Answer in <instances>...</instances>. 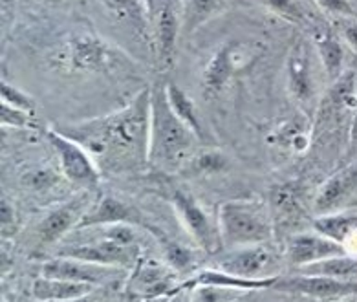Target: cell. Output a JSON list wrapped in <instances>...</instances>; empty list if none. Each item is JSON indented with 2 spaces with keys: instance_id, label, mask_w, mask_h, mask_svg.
I'll return each mask as SVG.
<instances>
[{
  "instance_id": "cell-17",
  "label": "cell",
  "mask_w": 357,
  "mask_h": 302,
  "mask_svg": "<svg viewBox=\"0 0 357 302\" xmlns=\"http://www.w3.org/2000/svg\"><path fill=\"white\" fill-rule=\"evenodd\" d=\"M357 195V161L330 176L319 187L313 207L319 215L342 211L344 204Z\"/></svg>"
},
{
  "instance_id": "cell-41",
  "label": "cell",
  "mask_w": 357,
  "mask_h": 302,
  "mask_svg": "<svg viewBox=\"0 0 357 302\" xmlns=\"http://www.w3.org/2000/svg\"><path fill=\"white\" fill-rule=\"evenodd\" d=\"M2 302H8V301H6V299H4V301H2Z\"/></svg>"
},
{
  "instance_id": "cell-34",
  "label": "cell",
  "mask_w": 357,
  "mask_h": 302,
  "mask_svg": "<svg viewBox=\"0 0 357 302\" xmlns=\"http://www.w3.org/2000/svg\"><path fill=\"white\" fill-rule=\"evenodd\" d=\"M257 2H260L268 10L280 15L282 19L289 20V22H304L306 20V13L297 0H257Z\"/></svg>"
},
{
  "instance_id": "cell-15",
  "label": "cell",
  "mask_w": 357,
  "mask_h": 302,
  "mask_svg": "<svg viewBox=\"0 0 357 302\" xmlns=\"http://www.w3.org/2000/svg\"><path fill=\"white\" fill-rule=\"evenodd\" d=\"M288 90L289 96L297 103H312L315 96V75L312 66V50L308 40H297L289 52L288 66Z\"/></svg>"
},
{
  "instance_id": "cell-10",
  "label": "cell",
  "mask_w": 357,
  "mask_h": 302,
  "mask_svg": "<svg viewBox=\"0 0 357 302\" xmlns=\"http://www.w3.org/2000/svg\"><path fill=\"white\" fill-rule=\"evenodd\" d=\"M271 289L280 293H294L321 302H332L339 299L357 295V280H339L323 275H303L277 277Z\"/></svg>"
},
{
  "instance_id": "cell-28",
  "label": "cell",
  "mask_w": 357,
  "mask_h": 302,
  "mask_svg": "<svg viewBox=\"0 0 357 302\" xmlns=\"http://www.w3.org/2000/svg\"><path fill=\"white\" fill-rule=\"evenodd\" d=\"M301 187L298 183H282V186L275 187L271 192V204H273L275 213L280 216L282 222H291L297 220L303 213V205H301Z\"/></svg>"
},
{
  "instance_id": "cell-24",
  "label": "cell",
  "mask_w": 357,
  "mask_h": 302,
  "mask_svg": "<svg viewBox=\"0 0 357 302\" xmlns=\"http://www.w3.org/2000/svg\"><path fill=\"white\" fill-rule=\"evenodd\" d=\"M297 273L323 275V277L339 278V280H357V257L350 253L330 257V259L297 268Z\"/></svg>"
},
{
  "instance_id": "cell-22",
  "label": "cell",
  "mask_w": 357,
  "mask_h": 302,
  "mask_svg": "<svg viewBox=\"0 0 357 302\" xmlns=\"http://www.w3.org/2000/svg\"><path fill=\"white\" fill-rule=\"evenodd\" d=\"M313 229L347 248V242L357 229V213L342 209L319 215L313 220Z\"/></svg>"
},
{
  "instance_id": "cell-31",
  "label": "cell",
  "mask_w": 357,
  "mask_h": 302,
  "mask_svg": "<svg viewBox=\"0 0 357 302\" xmlns=\"http://www.w3.org/2000/svg\"><path fill=\"white\" fill-rule=\"evenodd\" d=\"M0 125L2 127L17 128V130H33L37 128L35 114L24 112L20 108L11 107L8 103H0Z\"/></svg>"
},
{
  "instance_id": "cell-3",
  "label": "cell",
  "mask_w": 357,
  "mask_h": 302,
  "mask_svg": "<svg viewBox=\"0 0 357 302\" xmlns=\"http://www.w3.org/2000/svg\"><path fill=\"white\" fill-rule=\"evenodd\" d=\"M48 63L54 70L68 75L118 77L127 70L128 59L103 37L92 31H75L52 50Z\"/></svg>"
},
{
  "instance_id": "cell-13",
  "label": "cell",
  "mask_w": 357,
  "mask_h": 302,
  "mask_svg": "<svg viewBox=\"0 0 357 302\" xmlns=\"http://www.w3.org/2000/svg\"><path fill=\"white\" fill-rule=\"evenodd\" d=\"M108 224H132L154 233L158 236L160 231L154 229L147 222V216H143L139 209H136V205L127 204V202L119 200L116 196H103L99 198L93 205H90L89 211L84 213V216L79 222L77 229H89V227H98V225H108ZM75 229V231H77Z\"/></svg>"
},
{
  "instance_id": "cell-20",
  "label": "cell",
  "mask_w": 357,
  "mask_h": 302,
  "mask_svg": "<svg viewBox=\"0 0 357 302\" xmlns=\"http://www.w3.org/2000/svg\"><path fill=\"white\" fill-rule=\"evenodd\" d=\"M268 142L282 151L306 154L312 145V125L308 121V116L298 114V116L291 117L289 121L282 123L280 127H277L269 134Z\"/></svg>"
},
{
  "instance_id": "cell-1",
  "label": "cell",
  "mask_w": 357,
  "mask_h": 302,
  "mask_svg": "<svg viewBox=\"0 0 357 302\" xmlns=\"http://www.w3.org/2000/svg\"><path fill=\"white\" fill-rule=\"evenodd\" d=\"M92 154L101 172H130L149 163L151 143V88H143L108 116L57 125Z\"/></svg>"
},
{
  "instance_id": "cell-29",
  "label": "cell",
  "mask_w": 357,
  "mask_h": 302,
  "mask_svg": "<svg viewBox=\"0 0 357 302\" xmlns=\"http://www.w3.org/2000/svg\"><path fill=\"white\" fill-rule=\"evenodd\" d=\"M227 167H229V160L224 152L218 149H206V151L196 152L185 169L195 174H220Z\"/></svg>"
},
{
  "instance_id": "cell-30",
  "label": "cell",
  "mask_w": 357,
  "mask_h": 302,
  "mask_svg": "<svg viewBox=\"0 0 357 302\" xmlns=\"http://www.w3.org/2000/svg\"><path fill=\"white\" fill-rule=\"evenodd\" d=\"M59 183V174L52 167H30L20 176V186L31 192H48Z\"/></svg>"
},
{
  "instance_id": "cell-7",
  "label": "cell",
  "mask_w": 357,
  "mask_h": 302,
  "mask_svg": "<svg viewBox=\"0 0 357 302\" xmlns=\"http://www.w3.org/2000/svg\"><path fill=\"white\" fill-rule=\"evenodd\" d=\"M178 271L167 262L142 257L139 262L130 269L127 280L128 297L139 299V301H151V299L165 297V295H176L178 292Z\"/></svg>"
},
{
  "instance_id": "cell-37",
  "label": "cell",
  "mask_w": 357,
  "mask_h": 302,
  "mask_svg": "<svg viewBox=\"0 0 357 302\" xmlns=\"http://www.w3.org/2000/svg\"><path fill=\"white\" fill-rule=\"evenodd\" d=\"M341 35L342 39L350 44V48L357 52V20H350V17H348L347 22L341 24Z\"/></svg>"
},
{
  "instance_id": "cell-33",
  "label": "cell",
  "mask_w": 357,
  "mask_h": 302,
  "mask_svg": "<svg viewBox=\"0 0 357 302\" xmlns=\"http://www.w3.org/2000/svg\"><path fill=\"white\" fill-rule=\"evenodd\" d=\"M162 244H163V253H165V262L169 266L176 269V271H183L192 264V251L187 249L185 246L178 244V242H172L169 239H163L162 236Z\"/></svg>"
},
{
  "instance_id": "cell-25",
  "label": "cell",
  "mask_w": 357,
  "mask_h": 302,
  "mask_svg": "<svg viewBox=\"0 0 357 302\" xmlns=\"http://www.w3.org/2000/svg\"><path fill=\"white\" fill-rule=\"evenodd\" d=\"M165 92L174 114L180 117L181 121L185 123L187 127L195 132L196 136L204 139L206 134H204V125H202L200 114H198V108H196L195 101L189 98V93L183 92L174 81H165Z\"/></svg>"
},
{
  "instance_id": "cell-40",
  "label": "cell",
  "mask_w": 357,
  "mask_h": 302,
  "mask_svg": "<svg viewBox=\"0 0 357 302\" xmlns=\"http://www.w3.org/2000/svg\"><path fill=\"white\" fill-rule=\"evenodd\" d=\"M356 92H357V81H356Z\"/></svg>"
},
{
  "instance_id": "cell-6",
  "label": "cell",
  "mask_w": 357,
  "mask_h": 302,
  "mask_svg": "<svg viewBox=\"0 0 357 302\" xmlns=\"http://www.w3.org/2000/svg\"><path fill=\"white\" fill-rule=\"evenodd\" d=\"M46 139L57 154L61 172L66 180L83 189L93 190L101 183V169L86 149L70 136L63 134L57 127L45 130Z\"/></svg>"
},
{
  "instance_id": "cell-38",
  "label": "cell",
  "mask_w": 357,
  "mask_h": 302,
  "mask_svg": "<svg viewBox=\"0 0 357 302\" xmlns=\"http://www.w3.org/2000/svg\"><path fill=\"white\" fill-rule=\"evenodd\" d=\"M145 302H180V293H176V295H165V297L151 299V301H145Z\"/></svg>"
},
{
  "instance_id": "cell-27",
  "label": "cell",
  "mask_w": 357,
  "mask_h": 302,
  "mask_svg": "<svg viewBox=\"0 0 357 302\" xmlns=\"http://www.w3.org/2000/svg\"><path fill=\"white\" fill-rule=\"evenodd\" d=\"M225 8V0H187L181 15V31L195 33Z\"/></svg>"
},
{
  "instance_id": "cell-26",
  "label": "cell",
  "mask_w": 357,
  "mask_h": 302,
  "mask_svg": "<svg viewBox=\"0 0 357 302\" xmlns=\"http://www.w3.org/2000/svg\"><path fill=\"white\" fill-rule=\"evenodd\" d=\"M315 52L321 59L324 73L330 81H337L344 73V48L341 40L332 33H324L315 39Z\"/></svg>"
},
{
  "instance_id": "cell-36",
  "label": "cell",
  "mask_w": 357,
  "mask_h": 302,
  "mask_svg": "<svg viewBox=\"0 0 357 302\" xmlns=\"http://www.w3.org/2000/svg\"><path fill=\"white\" fill-rule=\"evenodd\" d=\"M317 2L330 15H337V17H352L354 15L350 0H317Z\"/></svg>"
},
{
  "instance_id": "cell-4",
  "label": "cell",
  "mask_w": 357,
  "mask_h": 302,
  "mask_svg": "<svg viewBox=\"0 0 357 302\" xmlns=\"http://www.w3.org/2000/svg\"><path fill=\"white\" fill-rule=\"evenodd\" d=\"M218 229L225 246L264 244L273 236V220L260 200H229L218 209Z\"/></svg>"
},
{
  "instance_id": "cell-16",
  "label": "cell",
  "mask_w": 357,
  "mask_h": 302,
  "mask_svg": "<svg viewBox=\"0 0 357 302\" xmlns=\"http://www.w3.org/2000/svg\"><path fill=\"white\" fill-rule=\"evenodd\" d=\"M277 277L269 278H245L238 275L227 273L224 269H202L181 280L178 292H192L196 288H220L235 289V292H255V289H269L275 284Z\"/></svg>"
},
{
  "instance_id": "cell-11",
  "label": "cell",
  "mask_w": 357,
  "mask_h": 302,
  "mask_svg": "<svg viewBox=\"0 0 357 302\" xmlns=\"http://www.w3.org/2000/svg\"><path fill=\"white\" fill-rule=\"evenodd\" d=\"M40 275L50 278H64V280H74V282L92 284V286L99 288V286H107V284L114 282L116 278L125 277L127 269L84 262V260L57 255L55 259L46 260L40 266Z\"/></svg>"
},
{
  "instance_id": "cell-21",
  "label": "cell",
  "mask_w": 357,
  "mask_h": 302,
  "mask_svg": "<svg viewBox=\"0 0 357 302\" xmlns=\"http://www.w3.org/2000/svg\"><path fill=\"white\" fill-rule=\"evenodd\" d=\"M181 31V17L178 15L176 8L172 4V0H165L158 15V55L165 66L172 63L174 50H176L178 35Z\"/></svg>"
},
{
  "instance_id": "cell-2",
  "label": "cell",
  "mask_w": 357,
  "mask_h": 302,
  "mask_svg": "<svg viewBox=\"0 0 357 302\" xmlns=\"http://www.w3.org/2000/svg\"><path fill=\"white\" fill-rule=\"evenodd\" d=\"M202 139L174 114L167 99L165 81L151 88L149 163L162 171H181L192 160Z\"/></svg>"
},
{
  "instance_id": "cell-9",
  "label": "cell",
  "mask_w": 357,
  "mask_h": 302,
  "mask_svg": "<svg viewBox=\"0 0 357 302\" xmlns=\"http://www.w3.org/2000/svg\"><path fill=\"white\" fill-rule=\"evenodd\" d=\"M169 200L176 211L178 218L181 224L185 225V229L192 234L196 244L200 246L207 253L218 251V246L222 242L220 229L218 224H213L207 213L200 207L191 192H185L181 187H169Z\"/></svg>"
},
{
  "instance_id": "cell-39",
  "label": "cell",
  "mask_w": 357,
  "mask_h": 302,
  "mask_svg": "<svg viewBox=\"0 0 357 302\" xmlns=\"http://www.w3.org/2000/svg\"><path fill=\"white\" fill-rule=\"evenodd\" d=\"M40 2H46V4H61L64 0H40Z\"/></svg>"
},
{
  "instance_id": "cell-35",
  "label": "cell",
  "mask_w": 357,
  "mask_h": 302,
  "mask_svg": "<svg viewBox=\"0 0 357 302\" xmlns=\"http://www.w3.org/2000/svg\"><path fill=\"white\" fill-rule=\"evenodd\" d=\"M19 229V216H17V211L13 207V204H10V200L2 196L0 200V231H2V236L8 239V236H13Z\"/></svg>"
},
{
  "instance_id": "cell-32",
  "label": "cell",
  "mask_w": 357,
  "mask_h": 302,
  "mask_svg": "<svg viewBox=\"0 0 357 302\" xmlns=\"http://www.w3.org/2000/svg\"><path fill=\"white\" fill-rule=\"evenodd\" d=\"M0 103H8L11 107L20 108L30 114H35V108H37V103L30 93L17 88L15 84H10L6 79H2V83H0Z\"/></svg>"
},
{
  "instance_id": "cell-19",
  "label": "cell",
  "mask_w": 357,
  "mask_h": 302,
  "mask_svg": "<svg viewBox=\"0 0 357 302\" xmlns=\"http://www.w3.org/2000/svg\"><path fill=\"white\" fill-rule=\"evenodd\" d=\"M96 292V286L84 282H74L64 278L37 277L31 284V297L37 302H74L89 297Z\"/></svg>"
},
{
  "instance_id": "cell-23",
  "label": "cell",
  "mask_w": 357,
  "mask_h": 302,
  "mask_svg": "<svg viewBox=\"0 0 357 302\" xmlns=\"http://www.w3.org/2000/svg\"><path fill=\"white\" fill-rule=\"evenodd\" d=\"M108 13L143 37H149V10L145 0H101Z\"/></svg>"
},
{
  "instance_id": "cell-18",
  "label": "cell",
  "mask_w": 357,
  "mask_h": 302,
  "mask_svg": "<svg viewBox=\"0 0 357 302\" xmlns=\"http://www.w3.org/2000/svg\"><path fill=\"white\" fill-rule=\"evenodd\" d=\"M89 196H77L74 200L66 202L61 207L54 209L43 220V224L39 227V239L40 244H55L63 239L64 234L72 229H77L79 222L84 216V213L89 211Z\"/></svg>"
},
{
  "instance_id": "cell-5",
  "label": "cell",
  "mask_w": 357,
  "mask_h": 302,
  "mask_svg": "<svg viewBox=\"0 0 357 302\" xmlns=\"http://www.w3.org/2000/svg\"><path fill=\"white\" fill-rule=\"evenodd\" d=\"M264 50L251 40H227L211 55L202 72V96L206 99L218 98L231 81L250 70Z\"/></svg>"
},
{
  "instance_id": "cell-14",
  "label": "cell",
  "mask_w": 357,
  "mask_h": 302,
  "mask_svg": "<svg viewBox=\"0 0 357 302\" xmlns=\"http://www.w3.org/2000/svg\"><path fill=\"white\" fill-rule=\"evenodd\" d=\"M348 253V249L335 240L328 239L321 233L291 234L286 244V255L294 268H303L306 264L337 257Z\"/></svg>"
},
{
  "instance_id": "cell-8",
  "label": "cell",
  "mask_w": 357,
  "mask_h": 302,
  "mask_svg": "<svg viewBox=\"0 0 357 302\" xmlns=\"http://www.w3.org/2000/svg\"><path fill=\"white\" fill-rule=\"evenodd\" d=\"M59 257H70V259H79L84 262L103 264V266H114V268L130 269L142 259V248L139 244H119L116 240L105 239V236H96L86 242L74 246H64L57 251Z\"/></svg>"
},
{
  "instance_id": "cell-12",
  "label": "cell",
  "mask_w": 357,
  "mask_h": 302,
  "mask_svg": "<svg viewBox=\"0 0 357 302\" xmlns=\"http://www.w3.org/2000/svg\"><path fill=\"white\" fill-rule=\"evenodd\" d=\"M218 269H224L227 273L238 275L245 278H269L277 277L275 271L279 269V257L264 244L242 246L233 249L229 253L222 255L216 260Z\"/></svg>"
}]
</instances>
